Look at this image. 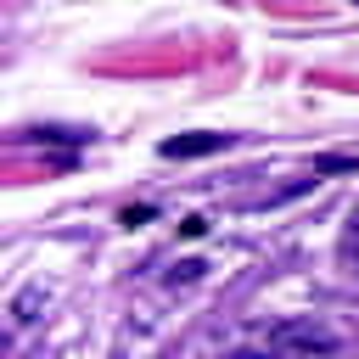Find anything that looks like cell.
Masks as SVG:
<instances>
[{"label":"cell","mask_w":359,"mask_h":359,"mask_svg":"<svg viewBox=\"0 0 359 359\" xmlns=\"http://www.w3.org/2000/svg\"><path fill=\"white\" fill-rule=\"evenodd\" d=\"M264 342H269L280 359H331L342 337H337L320 314H286V320H275V325L264 331Z\"/></svg>","instance_id":"1"},{"label":"cell","mask_w":359,"mask_h":359,"mask_svg":"<svg viewBox=\"0 0 359 359\" xmlns=\"http://www.w3.org/2000/svg\"><path fill=\"white\" fill-rule=\"evenodd\" d=\"M236 135H219V129H191V135H168L157 146V157H213V151H230Z\"/></svg>","instance_id":"2"},{"label":"cell","mask_w":359,"mask_h":359,"mask_svg":"<svg viewBox=\"0 0 359 359\" xmlns=\"http://www.w3.org/2000/svg\"><path fill=\"white\" fill-rule=\"evenodd\" d=\"M34 135H39V140H62V146H84V140H90L84 129H34Z\"/></svg>","instance_id":"3"},{"label":"cell","mask_w":359,"mask_h":359,"mask_svg":"<svg viewBox=\"0 0 359 359\" xmlns=\"http://www.w3.org/2000/svg\"><path fill=\"white\" fill-rule=\"evenodd\" d=\"M202 269H208V264H196V258H185V264H174V269H168V280L180 286V280H196Z\"/></svg>","instance_id":"4"},{"label":"cell","mask_w":359,"mask_h":359,"mask_svg":"<svg viewBox=\"0 0 359 359\" xmlns=\"http://www.w3.org/2000/svg\"><path fill=\"white\" fill-rule=\"evenodd\" d=\"M342 168H359V163L353 157H320L314 163V174H342Z\"/></svg>","instance_id":"5"},{"label":"cell","mask_w":359,"mask_h":359,"mask_svg":"<svg viewBox=\"0 0 359 359\" xmlns=\"http://www.w3.org/2000/svg\"><path fill=\"white\" fill-rule=\"evenodd\" d=\"M151 213H157V208H146V202H140V208H123V224H129V230H135V224H146V219H151Z\"/></svg>","instance_id":"6"},{"label":"cell","mask_w":359,"mask_h":359,"mask_svg":"<svg viewBox=\"0 0 359 359\" xmlns=\"http://www.w3.org/2000/svg\"><path fill=\"white\" fill-rule=\"evenodd\" d=\"M180 236H208V219H202V213H191V219H180Z\"/></svg>","instance_id":"7"},{"label":"cell","mask_w":359,"mask_h":359,"mask_svg":"<svg viewBox=\"0 0 359 359\" xmlns=\"http://www.w3.org/2000/svg\"><path fill=\"white\" fill-rule=\"evenodd\" d=\"M353 236H359V208H353Z\"/></svg>","instance_id":"8"}]
</instances>
